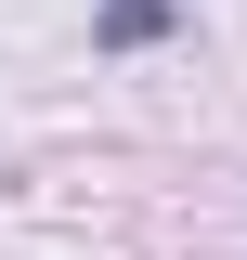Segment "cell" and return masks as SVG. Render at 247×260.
Segmentation results:
<instances>
[{
  "label": "cell",
  "instance_id": "cell-1",
  "mask_svg": "<svg viewBox=\"0 0 247 260\" xmlns=\"http://www.w3.org/2000/svg\"><path fill=\"white\" fill-rule=\"evenodd\" d=\"M104 39H117V52L130 39H169V0H104Z\"/></svg>",
  "mask_w": 247,
  "mask_h": 260
}]
</instances>
